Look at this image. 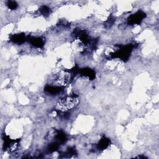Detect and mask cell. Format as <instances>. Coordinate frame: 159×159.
Returning <instances> with one entry per match:
<instances>
[{"instance_id":"277c9868","label":"cell","mask_w":159,"mask_h":159,"mask_svg":"<svg viewBox=\"0 0 159 159\" xmlns=\"http://www.w3.org/2000/svg\"><path fill=\"white\" fill-rule=\"evenodd\" d=\"M3 148L9 152H13L16 150L18 147L19 140H12L8 136L4 135V138Z\"/></svg>"},{"instance_id":"7c38bea8","label":"cell","mask_w":159,"mask_h":159,"mask_svg":"<svg viewBox=\"0 0 159 159\" xmlns=\"http://www.w3.org/2000/svg\"><path fill=\"white\" fill-rule=\"evenodd\" d=\"M59 146H60V144L58 142H57L56 141H55L53 142L50 143L48 145L47 150L50 153H52V152H56L58 150V148H59Z\"/></svg>"},{"instance_id":"7a4b0ae2","label":"cell","mask_w":159,"mask_h":159,"mask_svg":"<svg viewBox=\"0 0 159 159\" xmlns=\"http://www.w3.org/2000/svg\"><path fill=\"white\" fill-rule=\"evenodd\" d=\"M78 103V96L76 94H71L61 98L58 105L63 109L68 110L75 107Z\"/></svg>"},{"instance_id":"4fadbf2b","label":"cell","mask_w":159,"mask_h":159,"mask_svg":"<svg viewBox=\"0 0 159 159\" xmlns=\"http://www.w3.org/2000/svg\"><path fill=\"white\" fill-rule=\"evenodd\" d=\"M115 22V18L113 17V16H110L108 19L105 22V24H104V25L107 28H109V27H111L113 24Z\"/></svg>"},{"instance_id":"8992f818","label":"cell","mask_w":159,"mask_h":159,"mask_svg":"<svg viewBox=\"0 0 159 159\" xmlns=\"http://www.w3.org/2000/svg\"><path fill=\"white\" fill-rule=\"evenodd\" d=\"M64 87L61 86H53V85H47L44 88V91L50 95H56L60 93L63 90Z\"/></svg>"},{"instance_id":"8fae6325","label":"cell","mask_w":159,"mask_h":159,"mask_svg":"<svg viewBox=\"0 0 159 159\" xmlns=\"http://www.w3.org/2000/svg\"><path fill=\"white\" fill-rule=\"evenodd\" d=\"M39 15H42L44 17H48L51 14V9L49 7L47 6H42L40 7L38 11Z\"/></svg>"},{"instance_id":"ba28073f","label":"cell","mask_w":159,"mask_h":159,"mask_svg":"<svg viewBox=\"0 0 159 159\" xmlns=\"http://www.w3.org/2000/svg\"><path fill=\"white\" fill-rule=\"evenodd\" d=\"M110 143H111L110 140L108 138L106 137L105 136H103L99 140L98 144L96 145V148L99 151H102V150L106 149L107 148H108Z\"/></svg>"},{"instance_id":"9c48e42d","label":"cell","mask_w":159,"mask_h":159,"mask_svg":"<svg viewBox=\"0 0 159 159\" xmlns=\"http://www.w3.org/2000/svg\"><path fill=\"white\" fill-rule=\"evenodd\" d=\"M10 40L14 43L20 44L27 40V37L22 33L16 34L10 36Z\"/></svg>"},{"instance_id":"3957f363","label":"cell","mask_w":159,"mask_h":159,"mask_svg":"<svg viewBox=\"0 0 159 159\" xmlns=\"http://www.w3.org/2000/svg\"><path fill=\"white\" fill-rule=\"evenodd\" d=\"M146 14L142 11H139L135 14H131L127 19V24L131 25H139L145 17Z\"/></svg>"},{"instance_id":"52a82bcc","label":"cell","mask_w":159,"mask_h":159,"mask_svg":"<svg viewBox=\"0 0 159 159\" xmlns=\"http://www.w3.org/2000/svg\"><path fill=\"white\" fill-rule=\"evenodd\" d=\"M79 73L87 78H88L90 80H93L96 78V73L95 71L89 68H84L82 69H80L79 71Z\"/></svg>"},{"instance_id":"6da1fadb","label":"cell","mask_w":159,"mask_h":159,"mask_svg":"<svg viewBox=\"0 0 159 159\" xmlns=\"http://www.w3.org/2000/svg\"><path fill=\"white\" fill-rule=\"evenodd\" d=\"M135 47L134 43H131L127 45H120L116 51L111 52L109 54V58H119L120 60L126 61L128 60L132 48Z\"/></svg>"},{"instance_id":"5bb4252c","label":"cell","mask_w":159,"mask_h":159,"mask_svg":"<svg viewBox=\"0 0 159 159\" xmlns=\"http://www.w3.org/2000/svg\"><path fill=\"white\" fill-rule=\"evenodd\" d=\"M6 4H7V6L8 7V8L11 9V10L16 9L18 6L17 3L16 1H8L7 2Z\"/></svg>"},{"instance_id":"30bf717a","label":"cell","mask_w":159,"mask_h":159,"mask_svg":"<svg viewBox=\"0 0 159 159\" xmlns=\"http://www.w3.org/2000/svg\"><path fill=\"white\" fill-rule=\"evenodd\" d=\"M55 139V141L58 142L60 145L65 143L67 140L66 135L61 130H56Z\"/></svg>"},{"instance_id":"5b68a950","label":"cell","mask_w":159,"mask_h":159,"mask_svg":"<svg viewBox=\"0 0 159 159\" xmlns=\"http://www.w3.org/2000/svg\"><path fill=\"white\" fill-rule=\"evenodd\" d=\"M27 40L34 47L36 48H42L45 44L44 39L41 37H27Z\"/></svg>"}]
</instances>
